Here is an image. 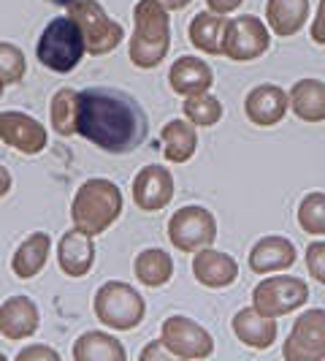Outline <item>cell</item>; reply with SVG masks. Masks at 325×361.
Segmentation results:
<instances>
[{"mask_svg": "<svg viewBox=\"0 0 325 361\" xmlns=\"http://www.w3.org/2000/svg\"><path fill=\"white\" fill-rule=\"evenodd\" d=\"M76 133L111 155H127L146 142L141 104L117 87H87L76 95Z\"/></svg>", "mask_w": 325, "mask_h": 361, "instance_id": "obj_1", "label": "cell"}, {"mask_svg": "<svg viewBox=\"0 0 325 361\" xmlns=\"http://www.w3.org/2000/svg\"><path fill=\"white\" fill-rule=\"evenodd\" d=\"M171 49V17L160 0H139L133 8L130 63L136 68H158Z\"/></svg>", "mask_w": 325, "mask_h": 361, "instance_id": "obj_2", "label": "cell"}, {"mask_svg": "<svg viewBox=\"0 0 325 361\" xmlns=\"http://www.w3.org/2000/svg\"><path fill=\"white\" fill-rule=\"evenodd\" d=\"M122 215V193L111 180L92 177L82 182L71 201L73 228L90 236H101L108 226H114Z\"/></svg>", "mask_w": 325, "mask_h": 361, "instance_id": "obj_3", "label": "cell"}, {"mask_svg": "<svg viewBox=\"0 0 325 361\" xmlns=\"http://www.w3.org/2000/svg\"><path fill=\"white\" fill-rule=\"evenodd\" d=\"M84 36L71 17H54L38 38L36 57L44 68L54 73L73 71L84 57Z\"/></svg>", "mask_w": 325, "mask_h": 361, "instance_id": "obj_4", "label": "cell"}, {"mask_svg": "<svg viewBox=\"0 0 325 361\" xmlns=\"http://www.w3.org/2000/svg\"><path fill=\"white\" fill-rule=\"evenodd\" d=\"M92 310H95V318L103 326L114 329V331H130L144 321L146 305L144 296L133 286L120 283V280H108L95 293Z\"/></svg>", "mask_w": 325, "mask_h": 361, "instance_id": "obj_5", "label": "cell"}, {"mask_svg": "<svg viewBox=\"0 0 325 361\" xmlns=\"http://www.w3.org/2000/svg\"><path fill=\"white\" fill-rule=\"evenodd\" d=\"M68 17L79 25V30L84 36V49L92 57L114 52L125 38L122 25L108 17L106 8L98 0H73L68 6Z\"/></svg>", "mask_w": 325, "mask_h": 361, "instance_id": "obj_6", "label": "cell"}, {"mask_svg": "<svg viewBox=\"0 0 325 361\" xmlns=\"http://www.w3.org/2000/svg\"><path fill=\"white\" fill-rule=\"evenodd\" d=\"M168 239L181 253L212 247L217 239V220L206 207H181L168 220Z\"/></svg>", "mask_w": 325, "mask_h": 361, "instance_id": "obj_7", "label": "cell"}, {"mask_svg": "<svg viewBox=\"0 0 325 361\" xmlns=\"http://www.w3.org/2000/svg\"><path fill=\"white\" fill-rule=\"evenodd\" d=\"M269 27L253 14H241V17L228 19L225 25V38H222V54L231 57L236 63H247L257 60L269 52Z\"/></svg>", "mask_w": 325, "mask_h": 361, "instance_id": "obj_8", "label": "cell"}, {"mask_svg": "<svg viewBox=\"0 0 325 361\" xmlns=\"http://www.w3.org/2000/svg\"><path fill=\"white\" fill-rule=\"evenodd\" d=\"M309 299V288L298 277H269L257 283L253 290V307L263 315L279 318L293 310L304 307Z\"/></svg>", "mask_w": 325, "mask_h": 361, "instance_id": "obj_9", "label": "cell"}, {"mask_svg": "<svg viewBox=\"0 0 325 361\" xmlns=\"http://www.w3.org/2000/svg\"><path fill=\"white\" fill-rule=\"evenodd\" d=\"M160 343L177 359H206L215 353L212 334L200 324H196L193 318H184V315L165 318V324L160 329Z\"/></svg>", "mask_w": 325, "mask_h": 361, "instance_id": "obj_10", "label": "cell"}, {"mask_svg": "<svg viewBox=\"0 0 325 361\" xmlns=\"http://www.w3.org/2000/svg\"><path fill=\"white\" fill-rule=\"evenodd\" d=\"M282 353L288 361L325 359V310H307L295 318Z\"/></svg>", "mask_w": 325, "mask_h": 361, "instance_id": "obj_11", "label": "cell"}, {"mask_svg": "<svg viewBox=\"0 0 325 361\" xmlns=\"http://www.w3.org/2000/svg\"><path fill=\"white\" fill-rule=\"evenodd\" d=\"M0 142L22 155H38L49 145V133L25 111H0Z\"/></svg>", "mask_w": 325, "mask_h": 361, "instance_id": "obj_12", "label": "cell"}, {"mask_svg": "<svg viewBox=\"0 0 325 361\" xmlns=\"http://www.w3.org/2000/svg\"><path fill=\"white\" fill-rule=\"evenodd\" d=\"M174 199V177L165 166H144L133 180V204L141 212H160Z\"/></svg>", "mask_w": 325, "mask_h": 361, "instance_id": "obj_13", "label": "cell"}, {"mask_svg": "<svg viewBox=\"0 0 325 361\" xmlns=\"http://www.w3.org/2000/svg\"><path fill=\"white\" fill-rule=\"evenodd\" d=\"M38 326H41V312L30 296L19 293L0 305V334L6 340H27L36 334Z\"/></svg>", "mask_w": 325, "mask_h": 361, "instance_id": "obj_14", "label": "cell"}, {"mask_svg": "<svg viewBox=\"0 0 325 361\" xmlns=\"http://www.w3.org/2000/svg\"><path fill=\"white\" fill-rule=\"evenodd\" d=\"M244 111H247V117H250L253 126L257 128L276 126L288 114V92L282 90L279 85H260V87L247 92Z\"/></svg>", "mask_w": 325, "mask_h": 361, "instance_id": "obj_15", "label": "cell"}, {"mask_svg": "<svg viewBox=\"0 0 325 361\" xmlns=\"http://www.w3.org/2000/svg\"><path fill=\"white\" fill-rule=\"evenodd\" d=\"M193 274L206 288H228L238 277V264L228 253L200 247V250H196V258H193Z\"/></svg>", "mask_w": 325, "mask_h": 361, "instance_id": "obj_16", "label": "cell"}, {"mask_svg": "<svg viewBox=\"0 0 325 361\" xmlns=\"http://www.w3.org/2000/svg\"><path fill=\"white\" fill-rule=\"evenodd\" d=\"M57 264L68 277H84L95 264V245L92 236L73 228L65 231L57 242Z\"/></svg>", "mask_w": 325, "mask_h": 361, "instance_id": "obj_17", "label": "cell"}, {"mask_svg": "<svg viewBox=\"0 0 325 361\" xmlns=\"http://www.w3.org/2000/svg\"><path fill=\"white\" fill-rule=\"evenodd\" d=\"M168 85H171V90L177 92V95H184V98L187 95H198V92H209L212 85H215V71L209 68L206 60L184 54V57H179L171 66Z\"/></svg>", "mask_w": 325, "mask_h": 361, "instance_id": "obj_18", "label": "cell"}, {"mask_svg": "<svg viewBox=\"0 0 325 361\" xmlns=\"http://www.w3.org/2000/svg\"><path fill=\"white\" fill-rule=\"evenodd\" d=\"M295 245L285 236H263L250 253V269L255 274L285 271L295 264Z\"/></svg>", "mask_w": 325, "mask_h": 361, "instance_id": "obj_19", "label": "cell"}, {"mask_svg": "<svg viewBox=\"0 0 325 361\" xmlns=\"http://www.w3.org/2000/svg\"><path fill=\"white\" fill-rule=\"evenodd\" d=\"M234 334L241 345L255 348V350H266L276 340V318L263 315L255 307L238 310L234 318Z\"/></svg>", "mask_w": 325, "mask_h": 361, "instance_id": "obj_20", "label": "cell"}, {"mask_svg": "<svg viewBox=\"0 0 325 361\" xmlns=\"http://www.w3.org/2000/svg\"><path fill=\"white\" fill-rule=\"evenodd\" d=\"M288 106L304 123H323L325 120V82L320 79H298L288 92Z\"/></svg>", "mask_w": 325, "mask_h": 361, "instance_id": "obj_21", "label": "cell"}, {"mask_svg": "<svg viewBox=\"0 0 325 361\" xmlns=\"http://www.w3.org/2000/svg\"><path fill=\"white\" fill-rule=\"evenodd\" d=\"M49 253H52V239L44 231H33L22 245L17 247V253L11 258V269L19 280H30L41 274V269L46 267L49 261Z\"/></svg>", "mask_w": 325, "mask_h": 361, "instance_id": "obj_22", "label": "cell"}, {"mask_svg": "<svg viewBox=\"0 0 325 361\" xmlns=\"http://www.w3.org/2000/svg\"><path fill=\"white\" fill-rule=\"evenodd\" d=\"M160 142H162V155L168 163H184L196 155V147H198V133L196 126L187 120H171L165 123L160 130Z\"/></svg>", "mask_w": 325, "mask_h": 361, "instance_id": "obj_23", "label": "cell"}, {"mask_svg": "<svg viewBox=\"0 0 325 361\" xmlns=\"http://www.w3.org/2000/svg\"><path fill=\"white\" fill-rule=\"evenodd\" d=\"M309 17V0H269L266 3V19L276 36H295Z\"/></svg>", "mask_w": 325, "mask_h": 361, "instance_id": "obj_24", "label": "cell"}, {"mask_svg": "<svg viewBox=\"0 0 325 361\" xmlns=\"http://www.w3.org/2000/svg\"><path fill=\"white\" fill-rule=\"evenodd\" d=\"M225 25H228L225 14H215V11L206 14V11H200L190 22V44L206 54H222Z\"/></svg>", "mask_w": 325, "mask_h": 361, "instance_id": "obj_25", "label": "cell"}, {"mask_svg": "<svg viewBox=\"0 0 325 361\" xmlns=\"http://www.w3.org/2000/svg\"><path fill=\"white\" fill-rule=\"evenodd\" d=\"M125 356L122 343L103 331H84L73 345L76 361H125Z\"/></svg>", "mask_w": 325, "mask_h": 361, "instance_id": "obj_26", "label": "cell"}, {"mask_svg": "<svg viewBox=\"0 0 325 361\" xmlns=\"http://www.w3.org/2000/svg\"><path fill=\"white\" fill-rule=\"evenodd\" d=\"M133 271H136V277H139L141 286H146V288H160V286H165L174 277V258L165 253V250L149 247V250L136 255Z\"/></svg>", "mask_w": 325, "mask_h": 361, "instance_id": "obj_27", "label": "cell"}, {"mask_svg": "<svg viewBox=\"0 0 325 361\" xmlns=\"http://www.w3.org/2000/svg\"><path fill=\"white\" fill-rule=\"evenodd\" d=\"M76 95H79L76 90L63 87L54 92L52 104H49V120H52L54 133H60V136L76 133Z\"/></svg>", "mask_w": 325, "mask_h": 361, "instance_id": "obj_28", "label": "cell"}, {"mask_svg": "<svg viewBox=\"0 0 325 361\" xmlns=\"http://www.w3.org/2000/svg\"><path fill=\"white\" fill-rule=\"evenodd\" d=\"M184 117L200 128H212L222 117V104L217 101L212 92H198L184 98Z\"/></svg>", "mask_w": 325, "mask_h": 361, "instance_id": "obj_29", "label": "cell"}, {"mask_svg": "<svg viewBox=\"0 0 325 361\" xmlns=\"http://www.w3.org/2000/svg\"><path fill=\"white\" fill-rule=\"evenodd\" d=\"M298 226L304 234H325V193H309L307 199L298 204Z\"/></svg>", "mask_w": 325, "mask_h": 361, "instance_id": "obj_30", "label": "cell"}, {"mask_svg": "<svg viewBox=\"0 0 325 361\" xmlns=\"http://www.w3.org/2000/svg\"><path fill=\"white\" fill-rule=\"evenodd\" d=\"M25 71H27L25 52L19 47H14V44L0 41V79L6 85H19L25 79Z\"/></svg>", "mask_w": 325, "mask_h": 361, "instance_id": "obj_31", "label": "cell"}, {"mask_svg": "<svg viewBox=\"0 0 325 361\" xmlns=\"http://www.w3.org/2000/svg\"><path fill=\"white\" fill-rule=\"evenodd\" d=\"M307 269L320 286H325V242H312L307 247Z\"/></svg>", "mask_w": 325, "mask_h": 361, "instance_id": "obj_32", "label": "cell"}, {"mask_svg": "<svg viewBox=\"0 0 325 361\" xmlns=\"http://www.w3.org/2000/svg\"><path fill=\"white\" fill-rule=\"evenodd\" d=\"M17 359L19 361H38V359H44V361H57L60 356H57V350H52V348H44V345H33V348H25V350H19L17 353Z\"/></svg>", "mask_w": 325, "mask_h": 361, "instance_id": "obj_33", "label": "cell"}, {"mask_svg": "<svg viewBox=\"0 0 325 361\" xmlns=\"http://www.w3.org/2000/svg\"><path fill=\"white\" fill-rule=\"evenodd\" d=\"M312 41L325 47V0H320L317 6V14H314V22H312Z\"/></svg>", "mask_w": 325, "mask_h": 361, "instance_id": "obj_34", "label": "cell"}, {"mask_svg": "<svg viewBox=\"0 0 325 361\" xmlns=\"http://www.w3.org/2000/svg\"><path fill=\"white\" fill-rule=\"evenodd\" d=\"M141 359L149 361V359H160V361H168V359H174L171 356V350L165 348V345L158 340V343H152V345H146L144 350H141Z\"/></svg>", "mask_w": 325, "mask_h": 361, "instance_id": "obj_35", "label": "cell"}, {"mask_svg": "<svg viewBox=\"0 0 325 361\" xmlns=\"http://www.w3.org/2000/svg\"><path fill=\"white\" fill-rule=\"evenodd\" d=\"M241 3L244 0H206L209 11H215V14H234Z\"/></svg>", "mask_w": 325, "mask_h": 361, "instance_id": "obj_36", "label": "cell"}, {"mask_svg": "<svg viewBox=\"0 0 325 361\" xmlns=\"http://www.w3.org/2000/svg\"><path fill=\"white\" fill-rule=\"evenodd\" d=\"M11 188H14V177H11V171L0 163V199H6V196L11 193Z\"/></svg>", "mask_w": 325, "mask_h": 361, "instance_id": "obj_37", "label": "cell"}, {"mask_svg": "<svg viewBox=\"0 0 325 361\" xmlns=\"http://www.w3.org/2000/svg\"><path fill=\"white\" fill-rule=\"evenodd\" d=\"M165 8H171V11H181L184 6H190L193 0H160Z\"/></svg>", "mask_w": 325, "mask_h": 361, "instance_id": "obj_38", "label": "cell"}, {"mask_svg": "<svg viewBox=\"0 0 325 361\" xmlns=\"http://www.w3.org/2000/svg\"><path fill=\"white\" fill-rule=\"evenodd\" d=\"M49 3H54V6H65V8H68L73 0H49Z\"/></svg>", "mask_w": 325, "mask_h": 361, "instance_id": "obj_39", "label": "cell"}, {"mask_svg": "<svg viewBox=\"0 0 325 361\" xmlns=\"http://www.w3.org/2000/svg\"><path fill=\"white\" fill-rule=\"evenodd\" d=\"M3 90H6V82H3V79H0V95H3Z\"/></svg>", "mask_w": 325, "mask_h": 361, "instance_id": "obj_40", "label": "cell"}, {"mask_svg": "<svg viewBox=\"0 0 325 361\" xmlns=\"http://www.w3.org/2000/svg\"><path fill=\"white\" fill-rule=\"evenodd\" d=\"M0 359H6V356H3V353H0Z\"/></svg>", "mask_w": 325, "mask_h": 361, "instance_id": "obj_41", "label": "cell"}]
</instances>
